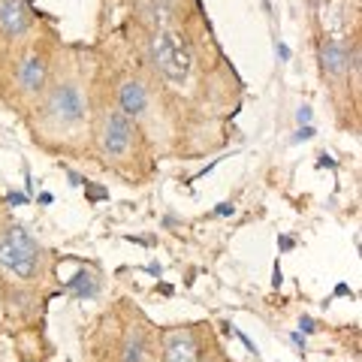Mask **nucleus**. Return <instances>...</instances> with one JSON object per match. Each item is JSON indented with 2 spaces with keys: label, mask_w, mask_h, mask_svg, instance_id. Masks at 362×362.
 Instances as JSON below:
<instances>
[{
  "label": "nucleus",
  "mask_w": 362,
  "mask_h": 362,
  "mask_svg": "<svg viewBox=\"0 0 362 362\" xmlns=\"http://www.w3.org/2000/svg\"><path fill=\"white\" fill-rule=\"evenodd\" d=\"M214 214H233V202H221V209Z\"/></svg>",
  "instance_id": "obj_14"
},
{
  "label": "nucleus",
  "mask_w": 362,
  "mask_h": 362,
  "mask_svg": "<svg viewBox=\"0 0 362 362\" xmlns=\"http://www.w3.org/2000/svg\"><path fill=\"white\" fill-rule=\"evenodd\" d=\"M163 362H199V344L194 332L175 329L163 338Z\"/></svg>",
  "instance_id": "obj_8"
},
{
  "label": "nucleus",
  "mask_w": 362,
  "mask_h": 362,
  "mask_svg": "<svg viewBox=\"0 0 362 362\" xmlns=\"http://www.w3.org/2000/svg\"><path fill=\"white\" fill-rule=\"evenodd\" d=\"M296 118H299V124H302V121H305V124H308V121H311V109H308V106H302Z\"/></svg>",
  "instance_id": "obj_12"
},
{
  "label": "nucleus",
  "mask_w": 362,
  "mask_h": 362,
  "mask_svg": "<svg viewBox=\"0 0 362 362\" xmlns=\"http://www.w3.org/2000/svg\"><path fill=\"white\" fill-rule=\"evenodd\" d=\"M314 136V127H308V124H305V127H299V133H296V142H308Z\"/></svg>",
  "instance_id": "obj_11"
},
{
  "label": "nucleus",
  "mask_w": 362,
  "mask_h": 362,
  "mask_svg": "<svg viewBox=\"0 0 362 362\" xmlns=\"http://www.w3.org/2000/svg\"><path fill=\"white\" fill-rule=\"evenodd\" d=\"M299 326H302L305 332H314V320H311V317H302V323H299Z\"/></svg>",
  "instance_id": "obj_13"
},
{
  "label": "nucleus",
  "mask_w": 362,
  "mask_h": 362,
  "mask_svg": "<svg viewBox=\"0 0 362 362\" xmlns=\"http://www.w3.org/2000/svg\"><path fill=\"white\" fill-rule=\"evenodd\" d=\"M148 103H151V94L145 82L139 78H124L121 88H118V97H115V106L127 115L130 121H139L145 112H148Z\"/></svg>",
  "instance_id": "obj_5"
},
{
  "label": "nucleus",
  "mask_w": 362,
  "mask_h": 362,
  "mask_svg": "<svg viewBox=\"0 0 362 362\" xmlns=\"http://www.w3.org/2000/svg\"><path fill=\"white\" fill-rule=\"evenodd\" d=\"M66 287L73 290V296H76V299H90V296H97V290H100L97 278L90 275V272H78V275H76Z\"/></svg>",
  "instance_id": "obj_10"
},
{
  "label": "nucleus",
  "mask_w": 362,
  "mask_h": 362,
  "mask_svg": "<svg viewBox=\"0 0 362 362\" xmlns=\"http://www.w3.org/2000/svg\"><path fill=\"white\" fill-rule=\"evenodd\" d=\"M45 266L42 245L33 239L18 223H9L0 230V269L18 281H37Z\"/></svg>",
  "instance_id": "obj_1"
},
{
  "label": "nucleus",
  "mask_w": 362,
  "mask_h": 362,
  "mask_svg": "<svg viewBox=\"0 0 362 362\" xmlns=\"http://www.w3.org/2000/svg\"><path fill=\"white\" fill-rule=\"evenodd\" d=\"M49 85V61L42 54H28L18 64V88L21 94H40Z\"/></svg>",
  "instance_id": "obj_7"
},
{
  "label": "nucleus",
  "mask_w": 362,
  "mask_h": 362,
  "mask_svg": "<svg viewBox=\"0 0 362 362\" xmlns=\"http://www.w3.org/2000/svg\"><path fill=\"white\" fill-rule=\"evenodd\" d=\"M42 112L54 127H76V124L85 121L88 100L82 94V88H78V82L64 78V82H54L49 90H45Z\"/></svg>",
  "instance_id": "obj_3"
},
{
  "label": "nucleus",
  "mask_w": 362,
  "mask_h": 362,
  "mask_svg": "<svg viewBox=\"0 0 362 362\" xmlns=\"http://www.w3.org/2000/svg\"><path fill=\"white\" fill-rule=\"evenodd\" d=\"M148 58L157 76L166 78L169 85H185L194 66V54H190L187 42L178 37L175 30H154L148 42Z\"/></svg>",
  "instance_id": "obj_2"
},
{
  "label": "nucleus",
  "mask_w": 362,
  "mask_h": 362,
  "mask_svg": "<svg viewBox=\"0 0 362 362\" xmlns=\"http://www.w3.org/2000/svg\"><path fill=\"white\" fill-rule=\"evenodd\" d=\"M30 30V9L25 0H0V33L4 37H25Z\"/></svg>",
  "instance_id": "obj_6"
},
{
  "label": "nucleus",
  "mask_w": 362,
  "mask_h": 362,
  "mask_svg": "<svg viewBox=\"0 0 362 362\" xmlns=\"http://www.w3.org/2000/svg\"><path fill=\"white\" fill-rule=\"evenodd\" d=\"M97 142L109 160H124L136 142V121H130L118 106H106L97 121Z\"/></svg>",
  "instance_id": "obj_4"
},
{
  "label": "nucleus",
  "mask_w": 362,
  "mask_h": 362,
  "mask_svg": "<svg viewBox=\"0 0 362 362\" xmlns=\"http://www.w3.org/2000/svg\"><path fill=\"white\" fill-rule=\"evenodd\" d=\"M347 49L344 42H335V40H326L323 49H320V61H323V70L329 76H341L347 70Z\"/></svg>",
  "instance_id": "obj_9"
}]
</instances>
